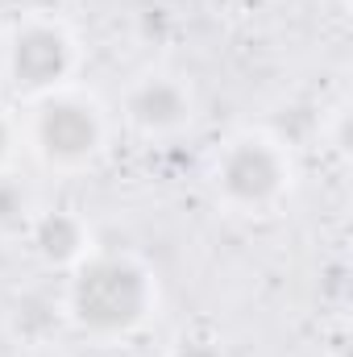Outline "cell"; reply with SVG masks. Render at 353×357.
Wrapping results in <instances>:
<instances>
[{
    "label": "cell",
    "mask_w": 353,
    "mask_h": 357,
    "mask_svg": "<svg viewBox=\"0 0 353 357\" xmlns=\"http://www.w3.org/2000/svg\"><path fill=\"white\" fill-rule=\"evenodd\" d=\"M29 212V195L13 175H0V229H17Z\"/></svg>",
    "instance_id": "52a82bcc"
},
{
    "label": "cell",
    "mask_w": 353,
    "mask_h": 357,
    "mask_svg": "<svg viewBox=\"0 0 353 357\" xmlns=\"http://www.w3.org/2000/svg\"><path fill=\"white\" fill-rule=\"evenodd\" d=\"M38 146L50 162H84L100 146V121L80 100H46L38 112Z\"/></svg>",
    "instance_id": "277c9868"
},
{
    "label": "cell",
    "mask_w": 353,
    "mask_h": 357,
    "mask_svg": "<svg viewBox=\"0 0 353 357\" xmlns=\"http://www.w3.org/2000/svg\"><path fill=\"white\" fill-rule=\"evenodd\" d=\"M71 312L88 333H129L150 312V278L129 258H91L71 282Z\"/></svg>",
    "instance_id": "6da1fadb"
},
{
    "label": "cell",
    "mask_w": 353,
    "mask_h": 357,
    "mask_svg": "<svg viewBox=\"0 0 353 357\" xmlns=\"http://www.w3.org/2000/svg\"><path fill=\"white\" fill-rule=\"evenodd\" d=\"M8 146H13V129H8V121L0 116V162H4V154H8Z\"/></svg>",
    "instance_id": "9c48e42d"
},
{
    "label": "cell",
    "mask_w": 353,
    "mask_h": 357,
    "mask_svg": "<svg viewBox=\"0 0 353 357\" xmlns=\"http://www.w3.org/2000/svg\"><path fill=\"white\" fill-rule=\"evenodd\" d=\"M216 178H220V187H225V195L233 204H241V208H266L283 191V183H287V162H283V154L270 142L246 137V142H233L225 150Z\"/></svg>",
    "instance_id": "7a4b0ae2"
},
{
    "label": "cell",
    "mask_w": 353,
    "mask_h": 357,
    "mask_svg": "<svg viewBox=\"0 0 353 357\" xmlns=\"http://www.w3.org/2000/svg\"><path fill=\"white\" fill-rule=\"evenodd\" d=\"M187 108H191V100L175 79H142L129 91V116L150 133L175 129L179 121H187Z\"/></svg>",
    "instance_id": "5b68a950"
},
{
    "label": "cell",
    "mask_w": 353,
    "mask_h": 357,
    "mask_svg": "<svg viewBox=\"0 0 353 357\" xmlns=\"http://www.w3.org/2000/svg\"><path fill=\"white\" fill-rule=\"evenodd\" d=\"M33 245H38V254L46 262L63 266V262L80 258V250H84V225L71 212H46L33 225Z\"/></svg>",
    "instance_id": "8992f818"
},
{
    "label": "cell",
    "mask_w": 353,
    "mask_h": 357,
    "mask_svg": "<svg viewBox=\"0 0 353 357\" xmlns=\"http://www.w3.org/2000/svg\"><path fill=\"white\" fill-rule=\"evenodd\" d=\"M71 67V42L54 25H29L13 38L8 46V71L13 84L25 91H46L54 88Z\"/></svg>",
    "instance_id": "3957f363"
},
{
    "label": "cell",
    "mask_w": 353,
    "mask_h": 357,
    "mask_svg": "<svg viewBox=\"0 0 353 357\" xmlns=\"http://www.w3.org/2000/svg\"><path fill=\"white\" fill-rule=\"evenodd\" d=\"M171 357H225V354H220L212 341H183Z\"/></svg>",
    "instance_id": "ba28073f"
}]
</instances>
